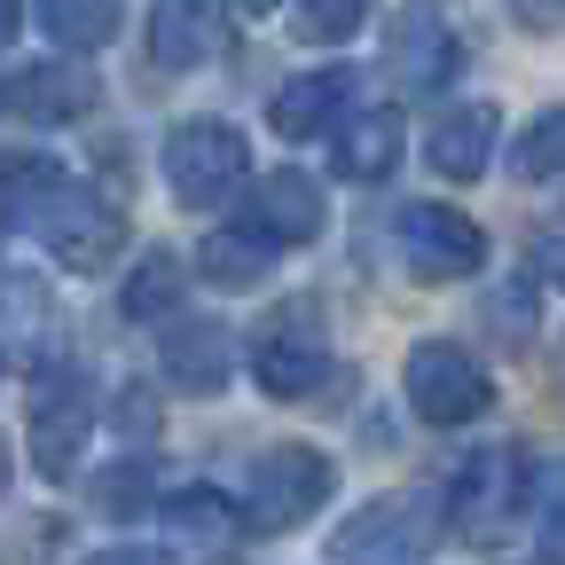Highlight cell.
Here are the masks:
<instances>
[{
  "label": "cell",
  "instance_id": "obj_30",
  "mask_svg": "<svg viewBox=\"0 0 565 565\" xmlns=\"http://www.w3.org/2000/svg\"><path fill=\"white\" fill-rule=\"evenodd\" d=\"M17 17H24V9H17V0H0V47H9V40H17Z\"/></svg>",
  "mask_w": 565,
  "mask_h": 565
},
{
  "label": "cell",
  "instance_id": "obj_1",
  "mask_svg": "<svg viewBox=\"0 0 565 565\" xmlns=\"http://www.w3.org/2000/svg\"><path fill=\"white\" fill-rule=\"evenodd\" d=\"M252 377L259 393L275 401H307L322 377H330V345H322V315L315 299H291V307H275L252 338Z\"/></svg>",
  "mask_w": 565,
  "mask_h": 565
},
{
  "label": "cell",
  "instance_id": "obj_19",
  "mask_svg": "<svg viewBox=\"0 0 565 565\" xmlns=\"http://www.w3.org/2000/svg\"><path fill=\"white\" fill-rule=\"evenodd\" d=\"M55 189H63V166H55V158H32V150L0 158V221H17V228H24Z\"/></svg>",
  "mask_w": 565,
  "mask_h": 565
},
{
  "label": "cell",
  "instance_id": "obj_11",
  "mask_svg": "<svg viewBox=\"0 0 565 565\" xmlns=\"http://www.w3.org/2000/svg\"><path fill=\"white\" fill-rule=\"evenodd\" d=\"M252 228L275 236V244H307V236L322 228V189H315V173H299V166L259 173V181H252Z\"/></svg>",
  "mask_w": 565,
  "mask_h": 565
},
{
  "label": "cell",
  "instance_id": "obj_22",
  "mask_svg": "<svg viewBox=\"0 0 565 565\" xmlns=\"http://www.w3.org/2000/svg\"><path fill=\"white\" fill-rule=\"evenodd\" d=\"M511 166H519L526 181H550V173H565V110H542V118L526 126V141L511 150Z\"/></svg>",
  "mask_w": 565,
  "mask_h": 565
},
{
  "label": "cell",
  "instance_id": "obj_20",
  "mask_svg": "<svg viewBox=\"0 0 565 565\" xmlns=\"http://www.w3.org/2000/svg\"><path fill=\"white\" fill-rule=\"evenodd\" d=\"M40 24L55 47H103L118 32V0H40Z\"/></svg>",
  "mask_w": 565,
  "mask_h": 565
},
{
  "label": "cell",
  "instance_id": "obj_18",
  "mask_svg": "<svg viewBox=\"0 0 565 565\" xmlns=\"http://www.w3.org/2000/svg\"><path fill=\"white\" fill-rule=\"evenodd\" d=\"M393 158H401V110H362L338 141V173H353V181L393 173Z\"/></svg>",
  "mask_w": 565,
  "mask_h": 565
},
{
  "label": "cell",
  "instance_id": "obj_4",
  "mask_svg": "<svg viewBox=\"0 0 565 565\" xmlns=\"http://www.w3.org/2000/svg\"><path fill=\"white\" fill-rule=\"evenodd\" d=\"M487 401H494V385H487V370L471 362L456 338L408 345V408H416L424 424H471Z\"/></svg>",
  "mask_w": 565,
  "mask_h": 565
},
{
  "label": "cell",
  "instance_id": "obj_26",
  "mask_svg": "<svg viewBox=\"0 0 565 565\" xmlns=\"http://www.w3.org/2000/svg\"><path fill=\"white\" fill-rule=\"evenodd\" d=\"M534 267H542V282H557V291H565V228L534 236Z\"/></svg>",
  "mask_w": 565,
  "mask_h": 565
},
{
  "label": "cell",
  "instance_id": "obj_27",
  "mask_svg": "<svg viewBox=\"0 0 565 565\" xmlns=\"http://www.w3.org/2000/svg\"><path fill=\"white\" fill-rule=\"evenodd\" d=\"M542 565H565V494H557L550 519H542Z\"/></svg>",
  "mask_w": 565,
  "mask_h": 565
},
{
  "label": "cell",
  "instance_id": "obj_17",
  "mask_svg": "<svg viewBox=\"0 0 565 565\" xmlns=\"http://www.w3.org/2000/svg\"><path fill=\"white\" fill-rule=\"evenodd\" d=\"M345 87H353V71H307V79H291L275 95V134H291V141H315L330 118H338V103H345Z\"/></svg>",
  "mask_w": 565,
  "mask_h": 565
},
{
  "label": "cell",
  "instance_id": "obj_21",
  "mask_svg": "<svg viewBox=\"0 0 565 565\" xmlns=\"http://www.w3.org/2000/svg\"><path fill=\"white\" fill-rule=\"evenodd\" d=\"M181 282H189V267H181L173 252H141V267L126 275V315H134V322L166 315V307L181 299Z\"/></svg>",
  "mask_w": 565,
  "mask_h": 565
},
{
  "label": "cell",
  "instance_id": "obj_3",
  "mask_svg": "<svg viewBox=\"0 0 565 565\" xmlns=\"http://www.w3.org/2000/svg\"><path fill=\"white\" fill-rule=\"evenodd\" d=\"M322 494H330V456H315V448H267V456H252V479H244V519L267 526V534H282V526L315 519Z\"/></svg>",
  "mask_w": 565,
  "mask_h": 565
},
{
  "label": "cell",
  "instance_id": "obj_15",
  "mask_svg": "<svg viewBox=\"0 0 565 565\" xmlns=\"http://www.w3.org/2000/svg\"><path fill=\"white\" fill-rule=\"evenodd\" d=\"M166 370L189 393H221L228 385V330L221 322H173L166 330Z\"/></svg>",
  "mask_w": 565,
  "mask_h": 565
},
{
  "label": "cell",
  "instance_id": "obj_2",
  "mask_svg": "<svg viewBox=\"0 0 565 565\" xmlns=\"http://www.w3.org/2000/svg\"><path fill=\"white\" fill-rule=\"evenodd\" d=\"M244 173H252V150H244L236 126H221V118H189V126H173V141H166V181H173L189 204H221V196H236Z\"/></svg>",
  "mask_w": 565,
  "mask_h": 565
},
{
  "label": "cell",
  "instance_id": "obj_24",
  "mask_svg": "<svg viewBox=\"0 0 565 565\" xmlns=\"http://www.w3.org/2000/svg\"><path fill=\"white\" fill-rule=\"evenodd\" d=\"M95 494H103V511H134L141 494H150V463H141V456H134V463H118V471H110Z\"/></svg>",
  "mask_w": 565,
  "mask_h": 565
},
{
  "label": "cell",
  "instance_id": "obj_23",
  "mask_svg": "<svg viewBox=\"0 0 565 565\" xmlns=\"http://www.w3.org/2000/svg\"><path fill=\"white\" fill-rule=\"evenodd\" d=\"M362 17H370V0H299V40L338 47V40L362 32Z\"/></svg>",
  "mask_w": 565,
  "mask_h": 565
},
{
  "label": "cell",
  "instance_id": "obj_8",
  "mask_svg": "<svg viewBox=\"0 0 565 565\" xmlns=\"http://www.w3.org/2000/svg\"><path fill=\"white\" fill-rule=\"evenodd\" d=\"M401 259L424 275V282H456L487 259V236L463 221L456 204H408L401 212Z\"/></svg>",
  "mask_w": 565,
  "mask_h": 565
},
{
  "label": "cell",
  "instance_id": "obj_16",
  "mask_svg": "<svg viewBox=\"0 0 565 565\" xmlns=\"http://www.w3.org/2000/svg\"><path fill=\"white\" fill-rule=\"evenodd\" d=\"M267 267H275V236H259V228H221L196 252V275L212 282V291H252Z\"/></svg>",
  "mask_w": 565,
  "mask_h": 565
},
{
  "label": "cell",
  "instance_id": "obj_32",
  "mask_svg": "<svg viewBox=\"0 0 565 565\" xmlns=\"http://www.w3.org/2000/svg\"><path fill=\"white\" fill-rule=\"evenodd\" d=\"M252 9H282V0H252Z\"/></svg>",
  "mask_w": 565,
  "mask_h": 565
},
{
  "label": "cell",
  "instance_id": "obj_25",
  "mask_svg": "<svg viewBox=\"0 0 565 565\" xmlns=\"http://www.w3.org/2000/svg\"><path fill=\"white\" fill-rule=\"evenodd\" d=\"M221 519H228V511H221V494H204V487L173 503V526H181V534H221Z\"/></svg>",
  "mask_w": 565,
  "mask_h": 565
},
{
  "label": "cell",
  "instance_id": "obj_28",
  "mask_svg": "<svg viewBox=\"0 0 565 565\" xmlns=\"http://www.w3.org/2000/svg\"><path fill=\"white\" fill-rule=\"evenodd\" d=\"M87 565H166L158 550H141V542H118V550H95Z\"/></svg>",
  "mask_w": 565,
  "mask_h": 565
},
{
  "label": "cell",
  "instance_id": "obj_12",
  "mask_svg": "<svg viewBox=\"0 0 565 565\" xmlns=\"http://www.w3.org/2000/svg\"><path fill=\"white\" fill-rule=\"evenodd\" d=\"M456 63H463V47H456V32L440 17H401L393 24V79L408 95H440L456 79Z\"/></svg>",
  "mask_w": 565,
  "mask_h": 565
},
{
  "label": "cell",
  "instance_id": "obj_9",
  "mask_svg": "<svg viewBox=\"0 0 565 565\" xmlns=\"http://www.w3.org/2000/svg\"><path fill=\"white\" fill-rule=\"evenodd\" d=\"M424 511H433L424 494H385V503H370L338 534V565H408L424 542H433V519Z\"/></svg>",
  "mask_w": 565,
  "mask_h": 565
},
{
  "label": "cell",
  "instance_id": "obj_5",
  "mask_svg": "<svg viewBox=\"0 0 565 565\" xmlns=\"http://www.w3.org/2000/svg\"><path fill=\"white\" fill-rule=\"evenodd\" d=\"M24 228H32L63 267H79V275H87V267H110V259H118V244H126L118 212H110L95 189H79V181H63V189L32 212V221H24Z\"/></svg>",
  "mask_w": 565,
  "mask_h": 565
},
{
  "label": "cell",
  "instance_id": "obj_10",
  "mask_svg": "<svg viewBox=\"0 0 565 565\" xmlns=\"http://www.w3.org/2000/svg\"><path fill=\"white\" fill-rule=\"evenodd\" d=\"M228 47V0H158L150 9V55L166 71H196Z\"/></svg>",
  "mask_w": 565,
  "mask_h": 565
},
{
  "label": "cell",
  "instance_id": "obj_29",
  "mask_svg": "<svg viewBox=\"0 0 565 565\" xmlns=\"http://www.w3.org/2000/svg\"><path fill=\"white\" fill-rule=\"evenodd\" d=\"M519 17H526V24H557V17H565V0H519Z\"/></svg>",
  "mask_w": 565,
  "mask_h": 565
},
{
  "label": "cell",
  "instance_id": "obj_7",
  "mask_svg": "<svg viewBox=\"0 0 565 565\" xmlns=\"http://www.w3.org/2000/svg\"><path fill=\"white\" fill-rule=\"evenodd\" d=\"M87 433H95V393L79 370H47L40 393H32V456L47 479H63L71 463L87 456Z\"/></svg>",
  "mask_w": 565,
  "mask_h": 565
},
{
  "label": "cell",
  "instance_id": "obj_31",
  "mask_svg": "<svg viewBox=\"0 0 565 565\" xmlns=\"http://www.w3.org/2000/svg\"><path fill=\"white\" fill-rule=\"evenodd\" d=\"M0 487H9V448H0Z\"/></svg>",
  "mask_w": 565,
  "mask_h": 565
},
{
  "label": "cell",
  "instance_id": "obj_13",
  "mask_svg": "<svg viewBox=\"0 0 565 565\" xmlns=\"http://www.w3.org/2000/svg\"><path fill=\"white\" fill-rule=\"evenodd\" d=\"M494 134H503V118H494L487 103H463L433 126V141H424V158H433L440 181H479L487 158H494Z\"/></svg>",
  "mask_w": 565,
  "mask_h": 565
},
{
  "label": "cell",
  "instance_id": "obj_6",
  "mask_svg": "<svg viewBox=\"0 0 565 565\" xmlns=\"http://www.w3.org/2000/svg\"><path fill=\"white\" fill-rule=\"evenodd\" d=\"M519 503H526V456L519 448H479L456 471V487H448V519L471 542H494V534L519 519Z\"/></svg>",
  "mask_w": 565,
  "mask_h": 565
},
{
  "label": "cell",
  "instance_id": "obj_14",
  "mask_svg": "<svg viewBox=\"0 0 565 565\" xmlns=\"http://www.w3.org/2000/svg\"><path fill=\"white\" fill-rule=\"evenodd\" d=\"M95 103V79L79 63H32V71H17L9 79V110L17 118H40V126H55V118H79Z\"/></svg>",
  "mask_w": 565,
  "mask_h": 565
}]
</instances>
